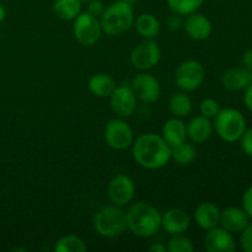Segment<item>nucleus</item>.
Wrapping results in <instances>:
<instances>
[{"instance_id": "2", "label": "nucleus", "mask_w": 252, "mask_h": 252, "mask_svg": "<svg viewBox=\"0 0 252 252\" xmlns=\"http://www.w3.org/2000/svg\"><path fill=\"white\" fill-rule=\"evenodd\" d=\"M128 230L139 238H152L161 229V213L147 202H135L126 212Z\"/></svg>"}, {"instance_id": "10", "label": "nucleus", "mask_w": 252, "mask_h": 252, "mask_svg": "<svg viewBox=\"0 0 252 252\" xmlns=\"http://www.w3.org/2000/svg\"><path fill=\"white\" fill-rule=\"evenodd\" d=\"M138 100L142 101L144 105H152L160 98L161 95V86L159 80L153 74L147 71H139L133 78L132 86Z\"/></svg>"}, {"instance_id": "33", "label": "nucleus", "mask_w": 252, "mask_h": 252, "mask_svg": "<svg viewBox=\"0 0 252 252\" xmlns=\"http://www.w3.org/2000/svg\"><path fill=\"white\" fill-rule=\"evenodd\" d=\"M105 4L101 0H90L88 1V12L96 17H100L105 10Z\"/></svg>"}, {"instance_id": "29", "label": "nucleus", "mask_w": 252, "mask_h": 252, "mask_svg": "<svg viewBox=\"0 0 252 252\" xmlns=\"http://www.w3.org/2000/svg\"><path fill=\"white\" fill-rule=\"evenodd\" d=\"M220 110V106H219V102L214 98L208 97L204 98V100L201 101L199 103V112H201L202 116L207 118H214L217 116V113Z\"/></svg>"}, {"instance_id": "12", "label": "nucleus", "mask_w": 252, "mask_h": 252, "mask_svg": "<svg viewBox=\"0 0 252 252\" xmlns=\"http://www.w3.org/2000/svg\"><path fill=\"white\" fill-rule=\"evenodd\" d=\"M135 185L128 175L120 174L111 179L107 186V196L111 203L118 207L128 206L134 198Z\"/></svg>"}, {"instance_id": "9", "label": "nucleus", "mask_w": 252, "mask_h": 252, "mask_svg": "<svg viewBox=\"0 0 252 252\" xmlns=\"http://www.w3.org/2000/svg\"><path fill=\"white\" fill-rule=\"evenodd\" d=\"M161 48L154 39H143L132 49L129 56L130 64L138 71H148L159 64Z\"/></svg>"}, {"instance_id": "37", "label": "nucleus", "mask_w": 252, "mask_h": 252, "mask_svg": "<svg viewBox=\"0 0 252 252\" xmlns=\"http://www.w3.org/2000/svg\"><path fill=\"white\" fill-rule=\"evenodd\" d=\"M150 252H166L167 249L165 246V244L162 243H154L149 246Z\"/></svg>"}, {"instance_id": "18", "label": "nucleus", "mask_w": 252, "mask_h": 252, "mask_svg": "<svg viewBox=\"0 0 252 252\" xmlns=\"http://www.w3.org/2000/svg\"><path fill=\"white\" fill-rule=\"evenodd\" d=\"M220 213L221 211L219 207L213 202H202L194 209V221L199 228L208 231L219 226Z\"/></svg>"}, {"instance_id": "17", "label": "nucleus", "mask_w": 252, "mask_h": 252, "mask_svg": "<svg viewBox=\"0 0 252 252\" xmlns=\"http://www.w3.org/2000/svg\"><path fill=\"white\" fill-rule=\"evenodd\" d=\"M252 83V71L244 66H233L226 69L221 75V84L229 91H245Z\"/></svg>"}, {"instance_id": "5", "label": "nucleus", "mask_w": 252, "mask_h": 252, "mask_svg": "<svg viewBox=\"0 0 252 252\" xmlns=\"http://www.w3.org/2000/svg\"><path fill=\"white\" fill-rule=\"evenodd\" d=\"M94 228L98 235L107 239L117 238L126 233L128 230L127 217L123 207L112 204L98 209L94 217Z\"/></svg>"}, {"instance_id": "25", "label": "nucleus", "mask_w": 252, "mask_h": 252, "mask_svg": "<svg viewBox=\"0 0 252 252\" xmlns=\"http://www.w3.org/2000/svg\"><path fill=\"white\" fill-rule=\"evenodd\" d=\"M197 158V149L193 143L184 142L171 148V159L180 166H187L192 164Z\"/></svg>"}, {"instance_id": "35", "label": "nucleus", "mask_w": 252, "mask_h": 252, "mask_svg": "<svg viewBox=\"0 0 252 252\" xmlns=\"http://www.w3.org/2000/svg\"><path fill=\"white\" fill-rule=\"evenodd\" d=\"M241 64H243L244 68L252 71V48L246 49L244 52L243 56H241Z\"/></svg>"}, {"instance_id": "16", "label": "nucleus", "mask_w": 252, "mask_h": 252, "mask_svg": "<svg viewBox=\"0 0 252 252\" xmlns=\"http://www.w3.org/2000/svg\"><path fill=\"white\" fill-rule=\"evenodd\" d=\"M251 218L248 216L244 208L239 207H228L220 213V224L219 225L231 234H240L250 224Z\"/></svg>"}, {"instance_id": "41", "label": "nucleus", "mask_w": 252, "mask_h": 252, "mask_svg": "<svg viewBox=\"0 0 252 252\" xmlns=\"http://www.w3.org/2000/svg\"><path fill=\"white\" fill-rule=\"evenodd\" d=\"M83 1H90V0H81V2Z\"/></svg>"}, {"instance_id": "11", "label": "nucleus", "mask_w": 252, "mask_h": 252, "mask_svg": "<svg viewBox=\"0 0 252 252\" xmlns=\"http://www.w3.org/2000/svg\"><path fill=\"white\" fill-rule=\"evenodd\" d=\"M110 106L112 112L117 117L129 118L137 110L138 98L130 86H116L110 95Z\"/></svg>"}, {"instance_id": "20", "label": "nucleus", "mask_w": 252, "mask_h": 252, "mask_svg": "<svg viewBox=\"0 0 252 252\" xmlns=\"http://www.w3.org/2000/svg\"><path fill=\"white\" fill-rule=\"evenodd\" d=\"M161 137L171 148L186 142L187 139V125L182 118L172 117L164 123L161 128Z\"/></svg>"}, {"instance_id": "21", "label": "nucleus", "mask_w": 252, "mask_h": 252, "mask_svg": "<svg viewBox=\"0 0 252 252\" xmlns=\"http://www.w3.org/2000/svg\"><path fill=\"white\" fill-rule=\"evenodd\" d=\"M116 83L113 78L108 74L97 73L94 74L88 81V89L96 97H110L112 91L115 90Z\"/></svg>"}, {"instance_id": "39", "label": "nucleus", "mask_w": 252, "mask_h": 252, "mask_svg": "<svg viewBox=\"0 0 252 252\" xmlns=\"http://www.w3.org/2000/svg\"><path fill=\"white\" fill-rule=\"evenodd\" d=\"M12 251H26V249H20V248H16V249H12Z\"/></svg>"}, {"instance_id": "32", "label": "nucleus", "mask_w": 252, "mask_h": 252, "mask_svg": "<svg viewBox=\"0 0 252 252\" xmlns=\"http://www.w3.org/2000/svg\"><path fill=\"white\" fill-rule=\"evenodd\" d=\"M184 16L172 12L166 19V26L170 31H179V30L184 29Z\"/></svg>"}, {"instance_id": "36", "label": "nucleus", "mask_w": 252, "mask_h": 252, "mask_svg": "<svg viewBox=\"0 0 252 252\" xmlns=\"http://www.w3.org/2000/svg\"><path fill=\"white\" fill-rule=\"evenodd\" d=\"M244 103H245L246 108H248V110L252 113V83L245 89V94H244Z\"/></svg>"}, {"instance_id": "42", "label": "nucleus", "mask_w": 252, "mask_h": 252, "mask_svg": "<svg viewBox=\"0 0 252 252\" xmlns=\"http://www.w3.org/2000/svg\"><path fill=\"white\" fill-rule=\"evenodd\" d=\"M217 1H224V0H217Z\"/></svg>"}, {"instance_id": "27", "label": "nucleus", "mask_w": 252, "mask_h": 252, "mask_svg": "<svg viewBox=\"0 0 252 252\" xmlns=\"http://www.w3.org/2000/svg\"><path fill=\"white\" fill-rule=\"evenodd\" d=\"M166 2L171 12L181 16H189L201 9L204 0H166Z\"/></svg>"}, {"instance_id": "19", "label": "nucleus", "mask_w": 252, "mask_h": 252, "mask_svg": "<svg viewBox=\"0 0 252 252\" xmlns=\"http://www.w3.org/2000/svg\"><path fill=\"white\" fill-rule=\"evenodd\" d=\"M213 130V122L211 118L202 115L194 116L187 125V138H189L192 143L202 144L212 137Z\"/></svg>"}, {"instance_id": "34", "label": "nucleus", "mask_w": 252, "mask_h": 252, "mask_svg": "<svg viewBox=\"0 0 252 252\" xmlns=\"http://www.w3.org/2000/svg\"><path fill=\"white\" fill-rule=\"evenodd\" d=\"M243 208L248 213V216L252 219V186L249 187L243 194Z\"/></svg>"}, {"instance_id": "24", "label": "nucleus", "mask_w": 252, "mask_h": 252, "mask_svg": "<svg viewBox=\"0 0 252 252\" xmlns=\"http://www.w3.org/2000/svg\"><path fill=\"white\" fill-rule=\"evenodd\" d=\"M191 97L187 95L186 91H179L172 94L169 100V110L174 117L185 118L192 112L193 107Z\"/></svg>"}, {"instance_id": "8", "label": "nucleus", "mask_w": 252, "mask_h": 252, "mask_svg": "<svg viewBox=\"0 0 252 252\" xmlns=\"http://www.w3.org/2000/svg\"><path fill=\"white\" fill-rule=\"evenodd\" d=\"M73 33L76 41L83 46L90 47L97 43L103 33L100 19L88 11H81L73 20Z\"/></svg>"}, {"instance_id": "22", "label": "nucleus", "mask_w": 252, "mask_h": 252, "mask_svg": "<svg viewBox=\"0 0 252 252\" xmlns=\"http://www.w3.org/2000/svg\"><path fill=\"white\" fill-rule=\"evenodd\" d=\"M135 31L143 39H154L160 32V22L155 15L144 12L134 19Z\"/></svg>"}, {"instance_id": "40", "label": "nucleus", "mask_w": 252, "mask_h": 252, "mask_svg": "<svg viewBox=\"0 0 252 252\" xmlns=\"http://www.w3.org/2000/svg\"><path fill=\"white\" fill-rule=\"evenodd\" d=\"M123 1H126V2H129V4H133V2L138 1V0H123Z\"/></svg>"}, {"instance_id": "4", "label": "nucleus", "mask_w": 252, "mask_h": 252, "mask_svg": "<svg viewBox=\"0 0 252 252\" xmlns=\"http://www.w3.org/2000/svg\"><path fill=\"white\" fill-rule=\"evenodd\" d=\"M214 130L221 140L226 143H236L245 133L246 118L239 110L233 107L220 108L213 122Z\"/></svg>"}, {"instance_id": "30", "label": "nucleus", "mask_w": 252, "mask_h": 252, "mask_svg": "<svg viewBox=\"0 0 252 252\" xmlns=\"http://www.w3.org/2000/svg\"><path fill=\"white\" fill-rule=\"evenodd\" d=\"M240 246L245 252H252V223L240 233Z\"/></svg>"}, {"instance_id": "15", "label": "nucleus", "mask_w": 252, "mask_h": 252, "mask_svg": "<svg viewBox=\"0 0 252 252\" xmlns=\"http://www.w3.org/2000/svg\"><path fill=\"white\" fill-rule=\"evenodd\" d=\"M191 225V217L185 209L175 207L161 214V228L170 235L185 234Z\"/></svg>"}, {"instance_id": "1", "label": "nucleus", "mask_w": 252, "mask_h": 252, "mask_svg": "<svg viewBox=\"0 0 252 252\" xmlns=\"http://www.w3.org/2000/svg\"><path fill=\"white\" fill-rule=\"evenodd\" d=\"M132 157L143 169L159 170L171 160V147L161 134L144 133L138 135L133 142Z\"/></svg>"}, {"instance_id": "26", "label": "nucleus", "mask_w": 252, "mask_h": 252, "mask_svg": "<svg viewBox=\"0 0 252 252\" xmlns=\"http://www.w3.org/2000/svg\"><path fill=\"white\" fill-rule=\"evenodd\" d=\"M88 250L85 241L78 235H64L54 244L56 252H85Z\"/></svg>"}, {"instance_id": "3", "label": "nucleus", "mask_w": 252, "mask_h": 252, "mask_svg": "<svg viewBox=\"0 0 252 252\" xmlns=\"http://www.w3.org/2000/svg\"><path fill=\"white\" fill-rule=\"evenodd\" d=\"M98 19L103 33L107 36H121L132 29L135 17L132 4L118 0L106 6Z\"/></svg>"}, {"instance_id": "6", "label": "nucleus", "mask_w": 252, "mask_h": 252, "mask_svg": "<svg viewBox=\"0 0 252 252\" xmlns=\"http://www.w3.org/2000/svg\"><path fill=\"white\" fill-rule=\"evenodd\" d=\"M175 84L181 91L191 93L202 86L206 79V70L201 62L189 59L180 64L175 70Z\"/></svg>"}, {"instance_id": "23", "label": "nucleus", "mask_w": 252, "mask_h": 252, "mask_svg": "<svg viewBox=\"0 0 252 252\" xmlns=\"http://www.w3.org/2000/svg\"><path fill=\"white\" fill-rule=\"evenodd\" d=\"M81 0H56L53 2L54 15L63 21H73L81 12Z\"/></svg>"}, {"instance_id": "28", "label": "nucleus", "mask_w": 252, "mask_h": 252, "mask_svg": "<svg viewBox=\"0 0 252 252\" xmlns=\"http://www.w3.org/2000/svg\"><path fill=\"white\" fill-rule=\"evenodd\" d=\"M166 249L169 252H192L194 250V245L189 238L184 234L171 235V239L167 243Z\"/></svg>"}, {"instance_id": "13", "label": "nucleus", "mask_w": 252, "mask_h": 252, "mask_svg": "<svg viewBox=\"0 0 252 252\" xmlns=\"http://www.w3.org/2000/svg\"><path fill=\"white\" fill-rule=\"evenodd\" d=\"M203 245L208 252H235L238 249L234 234L220 225L207 231Z\"/></svg>"}, {"instance_id": "31", "label": "nucleus", "mask_w": 252, "mask_h": 252, "mask_svg": "<svg viewBox=\"0 0 252 252\" xmlns=\"http://www.w3.org/2000/svg\"><path fill=\"white\" fill-rule=\"evenodd\" d=\"M240 147L243 149L244 154L252 158V127L246 128L245 133L240 138Z\"/></svg>"}, {"instance_id": "14", "label": "nucleus", "mask_w": 252, "mask_h": 252, "mask_svg": "<svg viewBox=\"0 0 252 252\" xmlns=\"http://www.w3.org/2000/svg\"><path fill=\"white\" fill-rule=\"evenodd\" d=\"M184 30L187 36L193 41H204L213 32V24L208 16L196 11L186 16Z\"/></svg>"}, {"instance_id": "38", "label": "nucleus", "mask_w": 252, "mask_h": 252, "mask_svg": "<svg viewBox=\"0 0 252 252\" xmlns=\"http://www.w3.org/2000/svg\"><path fill=\"white\" fill-rule=\"evenodd\" d=\"M5 16H6V10H5V7L0 4V22L4 21Z\"/></svg>"}, {"instance_id": "7", "label": "nucleus", "mask_w": 252, "mask_h": 252, "mask_svg": "<svg viewBox=\"0 0 252 252\" xmlns=\"http://www.w3.org/2000/svg\"><path fill=\"white\" fill-rule=\"evenodd\" d=\"M105 142L111 149L122 152L132 147L134 142V133L132 127L125 118H113L106 125L103 130Z\"/></svg>"}]
</instances>
